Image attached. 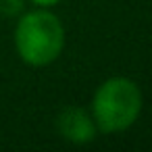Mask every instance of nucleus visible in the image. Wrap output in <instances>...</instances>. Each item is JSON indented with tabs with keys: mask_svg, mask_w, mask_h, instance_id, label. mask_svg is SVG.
<instances>
[{
	"mask_svg": "<svg viewBox=\"0 0 152 152\" xmlns=\"http://www.w3.org/2000/svg\"><path fill=\"white\" fill-rule=\"evenodd\" d=\"M15 48L23 63L46 67L54 63L65 48V27L50 11H31L19 17L15 27Z\"/></svg>",
	"mask_w": 152,
	"mask_h": 152,
	"instance_id": "obj_1",
	"label": "nucleus"
},
{
	"mask_svg": "<svg viewBox=\"0 0 152 152\" xmlns=\"http://www.w3.org/2000/svg\"><path fill=\"white\" fill-rule=\"evenodd\" d=\"M142 113V92L129 77H110L98 86L92 100V119L102 133L129 129Z\"/></svg>",
	"mask_w": 152,
	"mask_h": 152,
	"instance_id": "obj_2",
	"label": "nucleus"
},
{
	"mask_svg": "<svg viewBox=\"0 0 152 152\" xmlns=\"http://www.w3.org/2000/svg\"><path fill=\"white\" fill-rule=\"evenodd\" d=\"M56 129L63 135V140H67L71 144H88L98 133V127H96L92 115H88V110H83L79 106L63 108L61 115L56 117Z\"/></svg>",
	"mask_w": 152,
	"mask_h": 152,
	"instance_id": "obj_3",
	"label": "nucleus"
},
{
	"mask_svg": "<svg viewBox=\"0 0 152 152\" xmlns=\"http://www.w3.org/2000/svg\"><path fill=\"white\" fill-rule=\"evenodd\" d=\"M29 2H34V4H36V7H40V9H48V7L58 4L61 0H29Z\"/></svg>",
	"mask_w": 152,
	"mask_h": 152,
	"instance_id": "obj_5",
	"label": "nucleus"
},
{
	"mask_svg": "<svg viewBox=\"0 0 152 152\" xmlns=\"http://www.w3.org/2000/svg\"><path fill=\"white\" fill-rule=\"evenodd\" d=\"M23 11V0H0V15L17 17Z\"/></svg>",
	"mask_w": 152,
	"mask_h": 152,
	"instance_id": "obj_4",
	"label": "nucleus"
}]
</instances>
